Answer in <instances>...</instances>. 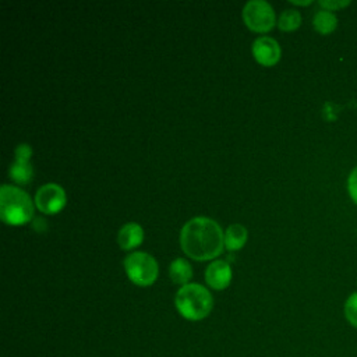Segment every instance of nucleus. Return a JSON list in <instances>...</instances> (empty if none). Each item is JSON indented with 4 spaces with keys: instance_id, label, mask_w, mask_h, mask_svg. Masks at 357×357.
Segmentation results:
<instances>
[{
    "instance_id": "f257e3e1",
    "label": "nucleus",
    "mask_w": 357,
    "mask_h": 357,
    "mask_svg": "<svg viewBox=\"0 0 357 357\" xmlns=\"http://www.w3.org/2000/svg\"><path fill=\"white\" fill-rule=\"evenodd\" d=\"M180 245L190 258L195 261H208L222 252L225 247V234L213 219L197 216L183 226Z\"/></svg>"
},
{
    "instance_id": "f03ea898",
    "label": "nucleus",
    "mask_w": 357,
    "mask_h": 357,
    "mask_svg": "<svg viewBox=\"0 0 357 357\" xmlns=\"http://www.w3.org/2000/svg\"><path fill=\"white\" fill-rule=\"evenodd\" d=\"M177 312L187 321H201L206 318L213 308L211 291L199 283L181 286L174 296Z\"/></svg>"
},
{
    "instance_id": "7ed1b4c3",
    "label": "nucleus",
    "mask_w": 357,
    "mask_h": 357,
    "mask_svg": "<svg viewBox=\"0 0 357 357\" xmlns=\"http://www.w3.org/2000/svg\"><path fill=\"white\" fill-rule=\"evenodd\" d=\"M33 216V202L21 188L4 184L0 188V218L4 223L20 226Z\"/></svg>"
},
{
    "instance_id": "20e7f679",
    "label": "nucleus",
    "mask_w": 357,
    "mask_h": 357,
    "mask_svg": "<svg viewBox=\"0 0 357 357\" xmlns=\"http://www.w3.org/2000/svg\"><path fill=\"white\" fill-rule=\"evenodd\" d=\"M128 279L137 286H151L155 283L159 275V266L156 259L142 251L128 254L123 261Z\"/></svg>"
},
{
    "instance_id": "39448f33",
    "label": "nucleus",
    "mask_w": 357,
    "mask_h": 357,
    "mask_svg": "<svg viewBox=\"0 0 357 357\" xmlns=\"http://www.w3.org/2000/svg\"><path fill=\"white\" fill-rule=\"evenodd\" d=\"M244 24L255 32H268L276 22L272 6L265 0H250L243 7Z\"/></svg>"
},
{
    "instance_id": "423d86ee",
    "label": "nucleus",
    "mask_w": 357,
    "mask_h": 357,
    "mask_svg": "<svg viewBox=\"0 0 357 357\" xmlns=\"http://www.w3.org/2000/svg\"><path fill=\"white\" fill-rule=\"evenodd\" d=\"M66 192L61 185L56 183H49L42 187L35 194V205L43 213L53 215L60 212L66 205Z\"/></svg>"
},
{
    "instance_id": "0eeeda50",
    "label": "nucleus",
    "mask_w": 357,
    "mask_h": 357,
    "mask_svg": "<svg viewBox=\"0 0 357 357\" xmlns=\"http://www.w3.org/2000/svg\"><path fill=\"white\" fill-rule=\"evenodd\" d=\"M32 155V148L28 144H20L15 148V159L10 166L8 174L18 184L29 183L32 177V165L29 163V158Z\"/></svg>"
},
{
    "instance_id": "6e6552de",
    "label": "nucleus",
    "mask_w": 357,
    "mask_h": 357,
    "mask_svg": "<svg viewBox=\"0 0 357 357\" xmlns=\"http://www.w3.org/2000/svg\"><path fill=\"white\" fill-rule=\"evenodd\" d=\"M252 54L259 64L271 67L280 60L282 49L273 38L261 36L257 38L252 43Z\"/></svg>"
},
{
    "instance_id": "1a4fd4ad",
    "label": "nucleus",
    "mask_w": 357,
    "mask_h": 357,
    "mask_svg": "<svg viewBox=\"0 0 357 357\" xmlns=\"http://www.w3.org/2000/svg\"><path fill=\"white\" fill-rule=\"evenodd\" d=\"M205 280L213 290H223L230 284L231 269L226 261L216 259L211 262L205 271Z\"/></svg>"
},
{
    "instance_id": "9d476101",
    "label": "nucleus",
    "mask_w": 357,
    "mask_h": 357,
    "mask_svg": "<svg viewBox=\"0 0 357 357\" xmlns=\"http://www.w3.org/2000/svg\"><path fill=\"white\" fill-rule=\"evenodd\" d=\"M119 245L121 250H131L138 247L144 240V230L135 222H128L120 227L117 234Z\"/></svg>"
},
{
    "instance_id": "9b49d317",
    "label": "nucleus",
    "mask_w": 357,
    "mask_h": 357,
    "mask_svg": "<svg viewBox=\"0 0 357 357\" xmlns=\"http://www.w3.org/2000/svg\"><path fill=\"white\" fill-rule=\"evenodd\" d=\"M314 29L321 35H331L337 28V17L335 13L319 8L312 17Z\"/></svg>"
},
{
    "instance_id": "f8f14e48",
    "label": "nucleus",
    "mask_w": 357,
    "mask_h": 357,
    "mask_svg": "<svg viewBox=\"0 0 357 357\" xmlns=\"http://www.w3.org/2000/svg\"><path fill=\"white\" fill-rule=\"evenodd\" d=\"M247 237H248L247 229L240 223H233L225 231V247L229 251L240 250L245 244Z\"/></svg>"
},
{
    "instance_id": "ddd939ff",
    "label": "nucleus",
    "mask_w": 357,
    "mask_h": 357,
    "mask_svg": "<svg viewBox=\"0 0 357 357\" xmlns=\"http://www.w3.org/2000/svg\"><path fill=\"white\" fill-rule=\"evenodd\" d=\"M169 276L173 283L176 284H188L190 279L192 278V266L184 258H176L169 268Z\"/></svg>"
},
{
    "instance_id": "4468645a",
    "label": "nucleus",
    "mask_w": 357,
    "mask_h": 357,
    "mask_svg": "<svg viewBox=\"0 0 357 357\" xmlns=\"http://www.w3.org/2000/svg\"><path fill=\"white\" fill-rule=\"evenodd\" d=\"M301 25V14L296 8H286L282 11L278 20V26L280 31L291 32Z\"/></svg>"
},
{
    "instance_id": "2eb2a0df",
    "label": "nucleus",
    "mask_w": 357,
    "mask_h": 357,
    "mask_svg": "<svg viewBox=\"0 0 357 357\" xmlns=\"http://www.w3.org/2000/svg\"><path fill=\"white\" fill-rule=\"evenodd\" d=\"M343 314L347 324L357 329V291L347 296L343 305Z\"/></svg>"
},
{
    "instance_id": "dca6fc26",
    "label": "nucleus",
    "mask_w": 357,
    "mask_h": 357,
    "mask_svg": "<svg viewBox=\"0 0 357 357\" xmlns=\"http://www.w3.org/2000/svg\"><path fill=\"white\" fill-rule=\"evenodd\" d=\"M346 187H347V194L350 199L357 205V166L353 167L351 172L349 173Z\"/></svg>"
},
{
    "instance_id": "f3484780",
    "label": "nucleus",
    "mask_w": 357,
    "mask_h": 357,
    "mask_svg": "<svg viewBox=\"0 0 357 357\" xmlns=\"http://www.w3.org/2000/svg\"><path fill=\"white\" fill-rule=\"evenodd\" d=\"M318 6L322 8V10H328V11H337V10H342L347 6H350V1L349 0H321L318 1Z\"/></svg>"
},
{
    "instance_id": "a211bd4d",
    "label": "nucleus",
    "mask_w": 357,
    "mask_h": 357,
    "mask_svg": "<svg viewBox=\"0 0 357 357\" xmlns=\"http://www.w3.org/2000/svg\"><path fill=\"white\" fill-rule=\"evenodd\" d=\"M290 3H291V4H294V6H308V4H311V1H310V0H305V1H297V0H290Z\"/></svg>"
}]
</instances>
